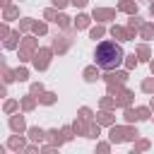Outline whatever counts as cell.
I'll use <instances>...</instances> for the list:
<instances>
[{"instance_id": "cell-1", "label": "cell", "mask_w": 154, "mask_h": 154, "mask_svg": "<svg viewBox=\"0 0 154 154\" xmlns=\"http://www.w3.org/2000/svg\"><path fill=\"white\" fill-rule=\"evenodd\" d=\"M94 58H96V65L101 70H116L123 60H125V53L120 48V43L116 41H101L94 51Z\"/></svg>"}, {"instance_id": "cell-2", "label": "cell", "mask_w": 154, "mask_h": 154, "mask_svg": "<svg viewBox=\"0 0 154 154\" xmlns=\"http://www.w3.org/2000/svg\"><path fill=\"white\" fill-rule=\"evenodd\" d=\"M137 137H140V132H137V128H135L132 123H128V125H111V130H108V140H111L113 144L135 142Z\"/></svg>"}, {"instance_id": "cell-3", "label": "cell", "mask_w": 154, "mask_h": 154, "mask_svg": "<svg viewBox=\"0 0 154 154\" xmlns=\"http://www.w3.org/2000/svg\"><path fill=\"white\" fill-rule=\"evenodd\" d=\"M38 51V38H36V34L34 36H22V43H19V63H26V60H31L34 58V53Z\"/></svg>"}, {"instance_id": "cell-4", "label": "cell", "mask_w": 154, "mask_h": 154, "mask_svg": "<svg viewBox=\"0 0 154 154\" xmlns=\"http://www.w3.org/2000/svg\"><path fill=\"white\" fill-rule=\"evenodd\" d=\"M72 31H77V29H70V31H65V34H55L53 36V43H51V48L58 53V55H63V53H67L70 51V46H72Z\"/></svg>"}, {"instance_id": "cell-5", "label": "cell", "mask_w": 154, "mask_h": 154, "mask_svg": "<svg viewBox=\"0 0 154 154\" xmlns=\"http://www.w3.org/2000/svg\"><path fill=\"white\" fill-rule=\"evenodd\" d=\"M53 48H38L36 53H34V58H31V63H34V67L36 70H48V65H51V58H53Z\"/></svg>"}, {"instance_id": "cell-6", "label": "cell", "mask_w": 154, "mask_h": 154, "mask_svg": "<svg viewBox=\"0 0 154 154\" xmlns=\"http://www.w3.org/2000/svg\"><path fill=\"white\" fill-rule=\"evenodd\" d=\"M101 79L106 84H116V87H123L128 82V70H106V75H101Z\"/></svg>"}, {"instance_id": "cell-7", "label": "cell", "mask_w": 154, "mask_h": 154, "mask_svg": "<svg viewBox=\"0 0 154 154\" xmlns=\"http://www.w3.org/2000/svg\"><path fill=\"white\" fill-rule=\"evenodd\" d=\"M116 12H118V7L113 10V7H94V12H91V17L96 19V22H111V19H116Z\"/></svg>"}, {"instance_id": "cell-8", "label": "cell", "mask_w": 154, "mask_h": 154, "mask_svg": "<svg viewBox=\"0 0 154 154\" xmlns=\"http://www.w3.org/2000/svg\"><path fill=\"white\" fill-rule=\"evenodd\" d=\"M26 135H29V140H31V142H36V144H41V142H46V140H48V130H43V128H38V125L26 128Z\"/></svg>"}, {"instance_id": "cell-9", "label": "cell", "mask_w": 154, "mask_h": 154, "mask_svg": "<svg viewBox=\"0 0 154 154\" xmlns=\"http://www.w3.org/2000/svg\"><path fill=\"white\" fill-rule=\"evenodd\" d=\"M144 24V19L140 17V14H130V19H128V31H130V41H135V36L140 34V26Z\"/></svg>"}, {"instance_id": "cell-10", "label": "cell", "mask_w": 154, "mask_h": 154, "mask_svg": "<svg viewBox=\"0 0 154 154\" xmlns=\"http://www.w3.org/2000/svg\"><path fill=\"white\" fill-rule=\"evenodd\" d=\"M82 77H84V82H96V79H101V72H99V65L94 63V65H87L84 70H82Z\"/></svg>"}, {"instance_id": "cell-11", "label": "cell", "mask_w": 154, "mask_h": 154, "mask_svg": "<svg viewBox=\"0 0 154 154\" xmlns=\"http://www.w3.org/2000/svg\"><path fill=\"white\" fill-rule=\"evenodd\" d=\"M96 123H101V125H106V128H111V125H116V116H113V111H106V108H101L99 113H96V118H94Z\"/></svg>"}, {"instance_id": "cell-12", "label": "cell", "mask_w": 154, "mask_h": 154, "mask_svg": "<svg viewBox=\"0 0 154 154\" xmlns=\"http://www.w3.org/2000/svg\"><path fill=\"white\" fill-rule=\"evenodd\" d=\"M135 53H137L140 63H149V60H152V48H149V43H137V46H135Z\"/></svg>"}, {"instance_id": "cell-13", "label": "cell", "mask_w": 154, "mask_h": 154, "mask_svg": "<svg viewBox=\"0 0 154 154\" xmlns=\"http://www.w3.org/2000/svg\"><path fill=\"white\" fill-rule=\"evenodd\" d=\"M48 142L51 144H55V147H60V144H65L67 140H65V132H63V128L58 130V128H53V130H48Z\"/></svg>"}, {"instance_id": "cell-14", "label": "cell", "mask_w": 154, "mask_h": 154, "mask_svg": "<svg viewBox=\"0 0 154 154\" xmlns=\"http://www.w3.org/2000/svg\"><path fill=\"white\" fill-rule=\"evenodd\" d=\"M111 36L118 38V41H130V31H128V26H120V24H113V26H111Z\"/></svg>"}, {"instance_id": "cell-15", "label": "cell", "mask_w": 154, "mask_h": 154, "mask_svg": "<svg viewBox=\"0 0 154 154\" xmlns=\"http://www.w3.org/2000/svg\"><path fill=\"white\" fill-rule=\"evenodd\" d=\"M72 130H75V135H84V137H87L89 120H87V118H82V116H77V118H75V123H72Z\"/></svg>"}, {"instance_id": "cell-16", "label": "cell", "mask_w": 154, "mask_h": 154, "mask_svg": "<svg viewBox=\"0 0 154 154\" xmlns=\"http://www.w3.org/2000/svg\"><path fill=\"white\" fill-rule=\"evenodd\" d=\"M7 147L14 149V152H24V149H26V140L22 137V132H19V135H12L10 142H7Z\"/></svg>"}, {"instance_id": "cell-17", "label": "cell", "mask_w": 154, "mask_h": 154, "mask_svg": "<svg viewBox=\"0 0 154 154\" xmlns=\"http://www.w3.org/2000/svg\"><path fill=\"white\" fill-rule=\"evenodd\" d=\"M116 7H118V12H125V14H137V0H120Z\"/></svg>"}, {"instance_id": "cell-18", "label": "cell", "mask_w": 154, "mask_h": 154, "mask_svg": "<svg viewBox=\"0 0 154 154\" xmlns=\"http://www.w3.org/2000/svg\"><path fill=\"white\" fill-rule=\"evenodd\" d=\"M91 19H94V17H89V14H84V12H82V14H77V17L72 19V26H75L77 31H79V29H89Z\"/></svg>"}, {"instance_id": "cell-19", "label": "cell", "mask_w": 154, "mask_h": 154, "mask_svg": "<svg viewBox=\"0 0 154 154\" xmlns=\"http://www.w3.org/2000/svg\"><path fill=\"white\" fill-rule=\"evenodd\" d=\"M36 101H38V96L29 91L26 96H22V111H24V113H29V111H34V108H36Z\"/></svg>"}, {"instance_id": "cell-20", "label": "cell", "mask_w": 154, "mask_h": 154, "mask_svg": "<svg viewBox=\"0 0 154 154\" xmlns=\"http://www.w3.org/2000/svg\"><path fill=\"white\" fill-rule=\"evenodd\" d=\"M19 43H22V31H19V29H17V31H12V34H10L7 38H5V48H7V51L17 48Z\"/></svg>"}, {"instance_id": "cell-21", "label": "cell", "mask_w": 154, "mask_h": 154, "mask_svg": "<svg viewBox=\"0 0 154 154\" xmlns=\"http://www.w3.org/2000/svg\"><path fill=\"white\" fill-rule=\"evenodd\" d=\"M10 128L14 130V132H26V123H24V116H12L10 118Z\"/></svg>"}, {"instance_id": "cell-22", "label": "cell", "mask_w": 154, "mask_h": 154, "mask_svg": "<svg viewBox=\"0 0 154 154\" xmlns=\"http://www.w3.org/2000/svg\"><path fill=\"white\" fill-rule=\"evenodd\" d=\"M140 38H144V41L154 38V22H144L140 26Z\"/></svg>"}, {"instance_id": "cell-23", "label": "cell", "mask_w": 154, "mask_h": 154, "mask_svg": "<svg viewBox=\"0 0 154 154\" xmlns=\"http://www.w3.org/2000/svg\"><path fill=\"white\" fill-rule=\"evenodd\" d=\"M55 24H58L63 31H70V29H75V26H72V19H70L67 14H63V12H58V19H55Z\"/></svg>"}, {"instance_id": "cell-24", "label": "cell", "mask_w": 154, "mask_h": 154, "mask_svg": "<svg viewBox=\"0 0 154 154\" xmlns=\"http://www.w3.org/2000/svg\"><path fill=\"white\" fill-rule=\"evenodd\" d=\"M58 101V94H53V91H43V94H38V103H43V106H53Z\"/></svg>"}, {"instance_id": "cell-25", "label": "cell", "mask_w": 154, "mask_h": 154, "mask_svg": "<svg viewBox=\"0 0 154 154\" xmlns=\"http://www.w3.org/2000/svg\"><path fill=\"white\" fill-rule=\"evenodd\" d=\"M99 106H101V108H106V111H116V108H118V106H116V96H111V94L101 96Z\"/></svg>"}, {"instance_id": "cell-26", "label": "cell", "mask_w": 154, "mask_h": 154, "mask_svg": "<svg viewBox=\"0 0 154 154\" xmlns=\"http://www.w3.org/2000/svg\"><path fill=\"white\" fill-rule=\"evenodd\" d=\"M99 135H101V123H96V120H89L87 137H89V140H99Z\"/></svg>"}, {"instance_id": "cell-27", "label": "cell", "mask_w": 154, "mask_h": 154, "mask_svg": "<svg viewBox=\"0 0 154 154\" xmlns=\"http://www.w3.org/2000/svg\"><path fill=\"white\" fill-rule=\"evenodd\" d=\"M17 17H19V7L10 5V7L2 10V19H5V22H12V19H17Z\"/></svg>"}, {"instance_id": "cell-28", "label": "cell", "mask_w": 154, "mask_h": 154, "mask_svg": "<svg viewBox=\"0 0 154 154\" xmlns=\"http://www.w3.org/2000/svg\"><path fill=\"white\" fill-rule=\"evenodd\" d=\"M103 34H106V26H103L101 22H99L96 26H91V29H89V36H91L94 41H96V38H103Z\"/></svg>"}, {"instance_id": "cell-29", "label": "cell", "mask_w": 154, "mask_h": 154, "mask_svg": "<svg viewBox=\"0 0 154 154\" xmlns=\"http://www.w3.org/2000/svg\"><path fill=\"white\" fill-rule=\"evenodd\" d=\"M2 79H5V84H10V82H14V79H17V70H12V67H7V65H2Z\"/></svg>"}, {"instance_id": "cell-30", "label": "cell", "mask_w": 154, "mask_h": 154, "mask_svg": "<svg viewBox=\"0 0 154 154\" xmlns=\"http://www.w3.org/2000/svg\"><path fill=\"white\" fill-rule=\"evenodd\" d=\"M31 31H34L36 36H46V34H48V24H46V22H34Z\"/></svg>"}, {"instance_id": "cell-31", "label": "cell", "mask_w": 154, "mask_h": 154, "mask_svg": "<svg viewBox=\"0 0 154 154\" xmlns=\"http://www.w3.org/2000/svg\"><path fill=\"white\" fill-rule=\"evenodd\" d=\"M125 70H135L137 65H140V58H137V53H132V55H125Z\"/></svg>"}, {"instance_id": "cell-32", "label": "cell", "mask_w": 154, "mask_h": 154, "mask_svg": "<svg viewBox=\"0 0 154 154\" xmlns=\"http://www.w3.org/2000/svg\"><path fill=\"white\" fill-rule=\"evenodd\" d=\"M135 111H137V120H149L152 118V108L149 106H137Z\"/></svg>"}, {"instance_id": "cell-33", "label": "cell", "mask_w": 154, "mask_h": 154, "mask_svg": "<svg viewBox=\"0 0 154 154\" xmlns=\"http://www.w3.org/2000/svg\"><path fill=\"white\" fill-rule=\"evenodd\" d=\"M123 118H125V123H135V120H137V111H135L132 106H125V108H123Z\"/></svg>"}, {"instance_id": "cell-34", "label": "cell", "mask_w": 154, "mask_h": 154, "mask_svg": "<svg viewBox=\"0 0 154 154\" xmlns=\"http://www.w3.org/2000/svg\"><path fill=\"white\" fill-rule=\"evenodd\" d=\"M140 89H142L144 94H154V75H152V77H147V79H142Z\"/></svg>"}, {"instance_id": "cell-35", "label": "cell", "mask_w": 154, "mask_h": 154, "mask_svg": "<svg viewBox=\"0 0 154 154\" xmlns=\"http://www.w3.org/2000/svg\"><path fill=\"white\" fill-rule=\"evenodd\" d=\"M31 26H34V19H31V17H22V19H19V31H22V34L31 31Z\"/></svg>"}, {"instance_id": "cell-36", "label": "cell", "mask_w": 154, "mask_h": 154, "mask_svg": "<svg viewBox=\"0 0 154 154\" xmlns=\"http://www.w3.org/2000/svg\"><path fill=\"white\" fill-rule=\"evenodd\" d=\"M19 106H22V101H17V99H7L2 108H5V113H14V111H17Z\"/></svg>"}, {"instance_id": "cell-37", "label": "cell", "mask_w": 154, "mask_h": 154, "mask_svg": "<svg viewBox=\"0 0 154 154\" xmlns=\"http://www.w3.org/2000/svg\"><path fill=\"white\" fill-rule=\"evenodd\" d=\"M149 149V140H144V137H137L135 140V152H147ZM132 152V154H135Z\"/></svg>"}, {"instance_id": "cell-38", "label": "cell", "mask_w": 154, "mask_h": 154, "mask_svg": "<svg viewBox=\"0 0 154 154\" xmlns=\"http://www.w3.org/2000/svg\"><path fill=\"white\" fill-rule=\"evenodd\" d=\"M43 19L55 22V19H58V7H48V10H43Z\"/></svg>"}, {"instance_id": "cell-39", "label": "cell", "mask_w": 154, "mask_h": 154, "mask_svg": "<svg viewBox=\"0 0 154 154\" xmlns=\"http://www.w3.org/2000/svg\"><path fill=\"white\" fill-rule=\"evenodd\" d=\"M77 116H82V118H87V120H94V113H91L89 106H82V108L77 111Z\"/></svg>"}, {"instance_id": "cell-40", "label": "cell", "mask_w": 154, "mask_h": 154, "mask_svg": "<svg viewBox=\"0 0 154 154\" xmlns=\"http://www.w3.org/2000/svg\"><path fill=\"white\" fill-rule=\"evenodd\" d=\"M17 79H19V82H26V79H29V70H26V67H17Z\"/></svg>"}, {"instance_id": "cell-41", "label": "cell", "mask_w": 154, "mask_h": 154, "mask_svg": "<svg viewBox=\"0 0 154 154\" xmlns=\"http://www.w3.org/2000/svg\"><path fill=\"white\" fill-rule=\"evenodd\" d=\"M29 91H31V94H43V91H46V89H43V84H41V82H34V84H31V89H29Z\"/></svg>"}, {"instance_id": "cell-42", "label": "cell", "mask_w": 154, "mask_h": 154, "mask_svg": "<svg viewBox=\"0 0 154 154\" xmlns=\"http://www.w3.org/2000/svg\"><path fill=\"white\" fill-rule=\"evenodd\" d=\"M111 144H113V142H99V144H96V149H99L101 154H106V152H111Z\"/></svg>"}, {"instance_id": "cell-43", "label": "cell", "mask_w": 154, "mask_h": 154, "mask_svg": "<svg viewBox=\"0 0 154 154\" xmlns=\"http://www.w3.org/2000/svg\"><path fill=\"white\" fill-rule=\"evenodd\" d=\"M10 34H12V31H10V26H7V24H2V26H0V38H7Z\"/></svg>"}, {"instance_id": "cell-44", "label": "cell", "mask_w": 154, "mask_h": 154, "mask_svg": "<svg viewBox=\"0 0 154 154\" xmlns=\"http://www.w3.org/2000/svg\"><path fill=\"white\" fill-rule=\"evenodd\" d=\"M70 0H53V7H58V10H63L65 5H67Z\"/></svg>"}, {"instance_id": "cell-45", "label": "cell", "mask_w": 154, "mask_h": 154, "mask_svg": "<svg viewBox=\"0 0 154 154\" xmlns=\"http://www.w3.org/2000/svg\"><path fill=\"white\" fill-rule=\"evenodd\" d=\"M89 0H70V5H75V7H84Z\"/></svg>"}, {"instance_id": "cell-46", "label": "cell", "mask_w": 154, "mask_h": 154, "mask_svg": "<svg viewBox=\"0 0 154 154\" xmlns=\"http://www.w3.org/2000/svg\"><path fill=\"white\" fill-rule=\"evenodd\" d=\"M0 5H2V10H5V7H10V5H12V0H0Z\"/></svg>"}, {"instance_id": "cell-47", "label": "cell", "mask_w": 154, "mask_h": 154, "mask_svg": "<svg viewBox=\"0 0 154 154\" xmlns=\"http://www.w3.org/2000/svg\"><path fill=\"white\" fill-rule=\"evenodd\" d=\"M149 14H152V17H154V0H152V2H149Z\"/></svg>"}, {"instance_id": "cell-48", "label": "cell", "mask_w": 154, "mask_h": 154, "mask_svg": "<svg viewBox=\"0 0 154 154\" xmlns=\"http://www.w3.org/2000/svg\"><path fill=\"white\" fill-rule=\"evenodd\" d=\"M149 108L154 111V94H152V101H149Z\"/></svg>"}, {"instance_id": "cell-49", "label": "cell", "mask_w": 154, "mask_h": 154, "mask_svg": "<svg viewBox=\"0 0 154 154\" xmlns=\"http://www.w3.org/2000/svg\"><path fill=\"white\" fill-rule=\"evenodd\" d=\"M149 70H152V75H154V60H149Z\"/></svg>"}, {"instance_id": "cell-50", "label": "cell", "mask_w": 154, "mask_h": 154, "mask_svg": "<svg viewBox=\"0 0 154 154\" xmlns=\"http://www.w3.org/2000/svg\"><path fill=\"white\" fill-rule=\"evenodd\" d=\"M152 120H154V118H152Z\"/></svg>"}, {"instance_id": "cell-51", "label": "cell", "mask_w": 154, "mask_h": 154, "mask_svg": "<svg viewBox=\"0 0 154 154\" xmlns=\"http://www.w3.org/2000/svg\"><path fill=\"white\" fill-rule=\"evenodd\" d=\"M137 2H140V0H137Z\"/></svg>"}]
</instances>
